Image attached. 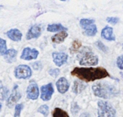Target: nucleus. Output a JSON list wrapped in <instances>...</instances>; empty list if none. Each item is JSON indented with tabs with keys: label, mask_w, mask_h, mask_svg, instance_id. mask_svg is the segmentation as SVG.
<instances>
[{
	"label": "nucleus",
	"mask_w": 123,
	"mask_h": 117,
	"mask_svg": "<svg viewBox=\"0 0 123 117\" xmlns=\"http://www.w3.org/2000/svg\"><path fill=\"white\" fill-rule=\"evenodd\" d=\"M71 75L77 77L80 80L85 82H91L96 80L106 78L110 76L108 71L103 67H96V68H82V67H75L70 72Z\"/></svg>",
	"instance_id": "f257e3e1"
},
{
	"label": "nucleus",
	"mask_w": 123,
	"mask_h": 117,
	"mask_svg": "<svg viewBox=\"0 0 123 117\" xmlns=\"http://www.w3.org/2000/svg\"><path fill=\"white\" fill-rule=\"evenodd\" d=\"M93 93L96 96L102 99H111L119 94V90L116 86L105 82H98L92 85Z\"/></svg>",
	"instance_id": "f03ea898"
},
{
	"label": "nucleus",
	"mask_w": 123,
	"mask_h": 117,
	"mask_svg": "<svg viewBox=\"0 0 123 117\" xmlns=\"http://www.w3.org/2000/svg\"><path fill=\"white\" fill-rule=\"evenodd\" d=\"M79 64L82 66H94L98 64V57L93 53L91 47H84L80 52Z\"/></svg>",
	"instance_id": "7ed1b4c3"
},
{
	"label": "nucleus",
	"mask_w": 123,
	"mask_h": 117,
	"mask_svg": "<svg viewBox=\"0 0 123 117\" xmlns=\"http://www.w3.org/2000/svg\"><path fill=\"white\" fill-rule=\"evenodd\" d=\"M80 25L83 29L85 35L92 37L97 33V27L95 24V21L90 18H82L80 20Z\"/></svg>",
	"instance_id": "20e7f679"
},
{
	"label": "nucleus",
	"mask_w": 123,
	"mask_h": 117,
	"mask_svg": "<svg viewBox=\"0 0 123 117\" xmlns=\"http://www.w3.org/2000/svg\"><path fill=\"white\" fill-rule=\"evenodd\" d=\"M115 109L106 101H98V117H116Z\"/></svg>",
	"instance_id": "39448f33"
},
{
	"label": "nucleus",
	"mask_w": 123,
	"mask_h": 117,
	"mask_svg": "<svg viewBox=\"0 0 123 117\" xmlns=\"http://www.w3.org/2000/svg\"><path fill=\"white\" fill-rule=\"evenodd\" d=\"M14 75L18 80H27L32 76V70L29 65L20 64L14 69Z\"/></svg>",
	"instance_id": "423d86ee"
},
{
	"label": "nucleus",
	"mask_w": 123,
	"mask_h": 117,
	"mask_svg": "<svg viewBox=\"0 0 123 117\" xmlns=\"http://www.w3.org/2000/svg\"><path fill=\"white\" fill-rule=\"evenodd\" d=\"M21 99V93L18 90V85H15L13 89V91H12V94H10V96L7 99V106L8 108H12L13 105H16V103L18 102L19 99Z\"/></svg>",
	"instance_id": "0eeeda50"
},
{
	"label": "nucleus",
	"mask_w": 123,
	"mask_h": 117,
	"mask_svg": "<svg viewBox=\"0 0 123 117\" xmlns=\"http://www.w3.org/2000/svg\"><path fill=\"white\" fill-rule=\"evenodd\" d=\"M41 91V94L40 97L42 99V100L44 101H49L51 99L52 95L54 94V87H53V84L49 83L45 85H43L40 89Z\"/></svg>",
	"instance_id": "6e6552de"
},
{
	"label": "nucleus",
	"mask_w": 123,
	"mask_h": 117,
	"mask_svg": "<svg viewBox=\"0 0 123 117\" xmlns=\"http://www.w3.org/2000/svg\"><path fill=\"white\" fill-rule=\"evenodd\" d=\"M27 97L29 99H37L39 95V89L38 85L34 81L30 82L27 88Z\"/></svg>",
	"instance_id": "1a4fd4ad"
},
{
	"label": "nucleus",
	"mask_w": 123,
	"mask_h": 117,
	"mask_svg": "<svg viewBox=\"0 0 123 117\" xmlns=\"http://www.w3.org/2000/svg\"><path fill=\"white\" fill-rule=\"evenodd\" d=\"M39 51L36 49H31L29 47H26L23 49L20 58L25 60H32L36 59L39 56Z\"/></svg>",
	"instance_id": "9d476101"
},
{
	"label": "nucleus",
	"mask_w": 123,
	"mask_h": 117,
	"mask_svg": "<svg viewBox=\"0 0 123 117\" xmlns=\"http://www.w3.org/2000/svg\"><path fill=\"white\" fill-rule=\"evenodd\" d=\"M52 57H53V61L55 65L60 67L66 63L68 59V54L62 52H54L52 54Z\"/></svg>",
	"instance_id": "9b49d317"
},
{
	"label": "nucleus",
	"mask_w": 123,
	"mask_h": 117,
	"mask_svg": "<svg viewBox=\"0 0 123 117\" xmlns=\"http://www.w3.org/2000/svg\"><path fill=\"white\" fill-rule=\"evenodd\" d=\"M41 34V26L39 24H34L29 29L26 34V39H32L39 38Z\"/></svg>",
	"instance_id": "f8f14e48"
},
{
	"label": "nucleus",
	"mask_w": 123,
	"mask_h": 117,
	"mask_svg": "<svg viewBox=\"0 0 123 117\" xmlns=\"http://www.w3.org/2000/svg\"><path fill=\"white\" fill-rule=\"evenodd\" d=\"M56 87L60 94H65V92H67V90L70 88V83L65 77H61V78H60L57 80Z\"/></svg>",
	"instance_id": "ddd939ff"
},
{
	"label": "nucleus",
	"mask_w": 123,
	"mask_h": 117,
	"mask_svg": "<svg viewBox=\"0 0 123 117\" xmlns=\"http://www.w3.org/2000/svg\"><path fill=\"white\" fill-rule=\"evenodd\" d=\"M6 35L11 40L15 41V42H19V41H21L23 34H22L21 31L18 30V29H11L7 31Z\"/></svg>",
	"instance_id": "4468645a"
},
{
	"label": "nucleus",
	"mask_w": 123,
	"mask_h": 117,
	"mask_svg": "<svg viewBox=\"0 0 123 117\" xmlns=\"http://www.w3.org/2000/svg\"><path fill=\"white\" fill-rule=\"evenodd\" d=\"M101 37L108 41H115L116 37L113 34V28L110 26H105L101 30Z\"/></svg>",
	"instance_id": "2eb2a0df"
},
{
	"label": "nucleus",
	"mask_w": 123,
	"mask_h": 117,
	"mask_svg": "<svg viewBox=\"0 0 123 117\" xmlns=\"http://www.w3.org/2000/svg\"><path fill=\"white\" fill-rule=\"evenodd\" d=\"M17 52L16 49H8L7 52L5 53L4 56V60L7 62V63H9V64H12L13 62H15L16 60V57H17Z\"/></svg>",
	"instance_id": "dca6fc26"
},
{
	"label": "nucleus",
	"mask_w": 123,
	"mask_h": 117,
	"mask_svg": "<svg viewBox=\"0 0 123 117\" xmlns=\"http://www.w3.org/2000/svg\"><path fill=\"white\" fill-rule=\"evenodd\" d=\"M67 37H68V34L66 31H62V32H60L52 36L51 40L55 44H60V43H63Z\"/></svg>",
	"instance_id": "f3484780"
},
{
	"label": "nucleus",
	"mask_w": 123,
	"mask_h": 117,
	"mask_svg": "<svg viewBox=\"0 0 123 117\" xmlns=\"http://www.w3.org/2000/svg\"><path fill=\"white\" fill-rule=\"evenodd\" d=\"M47 30L49 32H62V31H66L67 28L64 27L60 23H53V24H49L47 26Z\"/></svg>",
	"instance_id": "a211bd4d"
},
{
	"label": "nucleus",
	"mask_w": 123,
	"mask_h": 117,
	"mask_svg": "<svg viewBox=\"0 0 123 117\" xmlns=\"http://www.w3.org/2000/svg\"><path fill=\"white\" fill-rule=\"evenodd\" d=\"M86 87V85H84L82 82H80V81H78V80H75V81H74L73 87H72V91H73L75 94H78L80 92H82Z\"/></svg>",
	"instance_id": "6ab92c4d"
},
{
	"label": "nucleus",
	"mask_w": 123,
	"mask_h": 117,
	"mask_svg": "<svg viewBox=\"0 0 123 117\" xmlns=\"http://www.w3.org/2000/svg\"><path fill=\"white\" fill-rule=\"evenodd\" d=\"M81 45H82V44H81V42L79 40V39L74 40L73 42H72V44L70 48V54H74V53L77 52V51L80 49V48L81 47Z\"/></svg>",
	"instance_id": "aec40b11"
},
{
	"label": "nucleus",
	"mask_w": 123,
	"mask_h": 117,
	"mask_svg": "<svg viewBox=\"0 0 123 117\" xmlns=\"http://www.w3.org/2000/svg\"><path fill=\"white\" fill-rule=\"evenodd\" d=\"M53 117H70L68 113L64 110L56 107L53 111Z\"/></svg>",
	"instance_id": "412c9836"
},
{
	"label": "nucleus",
	"mask_w": 123,
	"mask_h": 117,
	"mask_svg": "<svg viewBox=\"0 0 123 117\" xmlns=\"http://www.w3.org/2000/svg\"><path fill=\"white\" fill-rule=\"evenodd\" d=\"M9 94V90L6 86H0V100H5Z\"/></svg>",
	"instance_id": "4be33fe9"
},
{
	"label": "nucleus",
	"mask_w": 123,
	"mask_h": 117,
	"mask_svg": "<svg viewBox=\"0 0 123 117\" xmlns=\"http://www.w3.org/2000/svg\"><path fill=\"white\" fill-rule=\"evenodd\" d=\"M7 43L3 39L0 38V55H4L7 52Z\"/></svg>",
	"instance_id": "5701e85b"
},
{
	"label": "nucleus",
	"mask_w": 123,
	"mask_h": 117,
	"mask_svg": "<svg viewBox=\"0 0 123 117\" xmlns=\"http://www.w3.org/2000/svg\"><path fill=\"white\" fill-rule=\"evenodd\" d=\"M38 112L46 117L49 115V106L46 105H43L39 106V108L38 109Z\"/></svg>",
	"instance_id": "b1692460"
},
{
	"label": "nucleus",
	"mask_w": 123,
	"mask_h": 117,
	"mask_svg": "<svg viewBox=\"0 0 123 117\" xmlns=\"http://www.w3.org/2000/svg\"><path fill=\"white\" fill-rule=\"evenodd\" d=\"M24 108L23 104H17L15 105V111H14V117H20L21 111Z\"/></svg>",
	"instance_id": "393cba45"
},
{
	"label": "nucleus",
	"mask_w": 123,
	"mask_h": 117,
	"mask_svg": "<svg viewBox=\"0 0 123 117\" xmlns=\"http://www.w3.org/2000/svg\"><path fill=\"white\" fill-rule=\"evenodd\" d=\"M96 45L97 46V48L100 50H101V51H103V52H105V53H106L107 52V50H108V49H107V47L106 46H105V44H103V43L101 42V41H96Z\"/></svg>",
	"instance_id": "a878e982"
},
{
	"label": "nucleus",
	"mask_w": 123,
	"mask_h": 117,
	"mask_svg": "<svg viewBox=\"0 0 123 117\" xmlns=\"http://www.w3.org/2000/svg\"><path fill=\"white\" fill-rule=\"evenodd\" d=\"M80 111V106L78 105V104L76 102H73L71 105V112L72 114L76 115Z\"/></svg>",
	"instance_id": "bb28decb"
},
{
	"label": "nucleus",
	"mask_w": 123,
	"mask_h": 117,
	"mask_svg": "<svg viewBox=\"0 0 123 117\" xmlns=\"http://www.w3.org/2000/svg\"><path fill=\"white\" fill-rule=\"evenodd\" d=\"M119 18H116V17H108L106 18V21L108 23H111V24H116L119 22Z\"/></svg>",
	"instance_id": "cd10ccee"
},
{
	"label": "nucleus",
	"mask_w": 123,
	"mask_h": 117,
	"mask_svg": "<svg viewBox=\"0 0 123 117\" xmlns=\"http://www.w3.org/2000/svg\"><path fill=\"white\" fill-rule=\"evenodd\" d=\"M117 65L120 70H123V54L119 56L117 59Z\"/></svg>",
	"instance_id": "c85d7f7f"
},
{
	"label": "nucleus",
	"mask_w": 123,
	"mask_h": 117,
	"mask_svg": "<svg viewBox=\"0 0 123 117\" xmlns=\"http://www.w3.org/2000/svg\"><path fill=\"white\" fill-rule=\"evenodd\" d=\"M49 74L53 77H57L60 74V70L59 69H52V70H49Z\"/></svg>",
	"instance_id": "c756f323"
},
{
	"label": "nucleus",
	"mask_w": 123,
	"mask_h": 117,
	"mask_svg": "<svg viewBox=\"0 0 123 117\" xmlns=\"http://www.w3.org/2000/svg\"><path fill=\"white\" fill-rule=\"evenodd\" d=\"M32 66H33V68H34V70H40L41 67H42V65H41L40 62H35V63L33 64Z\"/></svg>",
	"instance_id": "7c9ffc66"
},
{
	"label": "nucleus",
	"mask_w": 123,
	"mask_h": 117,
	"mask_svg": "<svg viewBox=\"0 0 123 117\" xmlns=\"http://www.w3.org/2000/svg\"><path fill=\"white\" fill-rule=\"evenodd\" d=\"M80 117H91L90 114L88 112H83L82 114L80 116Z\"/></svg>",
	"instance_id": "2f4dec72"
},
{
	"label": "nucleus",
	"mask_w": 123,
	"mask_h": 117,
	"mask_svg": "<svg viewBox=\"0 0 123 117\" xmlns=\"http://www.w3.org/2000/svg\"><path fill=\"white\" fill-rule=\"evenodd\" d=\"M1 109H2V104L0 103V111H1Z\"/></svg>",
	"instance_id": "473e14b6"
},
{
	"label": "nucleus",
	"mask_w": 123,
	"mask_h": 117,
	"mask_svg": "<svg viewBox=\"0 0 123 117\" xmlns=\"http://www.w3.org/2000/svg\"><path fill=\"white\" fill-rule=\"evenodd\" d=\"M122 48H123V44H122Z\"/></svg>",
	"instance_id": "72a5a7b5"
}]
</instances>
